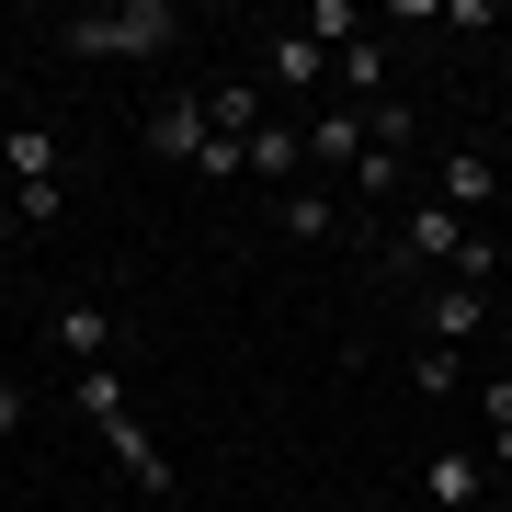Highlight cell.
I'll list each match as a JSON object with an SVG mask.
<instances>
[{"label":"cell","mask_w":512,"mask_h":512,"mask_svg":"<svg viewBox=\"0 0 512 512\" xmlns=\"http://www.w3.org/2000/svg\"><path fill=\"white\" fill-rule=\"evenodd\" d=\"M69 57H171L183 46V12L171 0H103V12H69L57 23Z\"/></svg>","instance_id":"6da1fadb"},{"label":"cell","mask_w":512,"mask_h":512,"mask_svg":"<svg viewBox=\"0 0 512 512\" xmlns=\"http://www.w3.org/2000/svg\"><path fill=\"white\" fill-rule=\"evenodd\" d=\"M456 251H467V217L456 205H399V228H387V262H399V274H421V262H444V274H456Z\"/></svg>","instance_id":"7a4b0ae2"},{"label":"cell","mask_w":512,"mask_h":512,"mask_svg":"<svg viewBox=\"0 0 512 512\" xmlns=\"http://www.w3.org/2000/svg\"><path fill=\"white\" fill-rule=\"evenodd\" d=\"M0 160H12L23 228H46V217H57V126H12V137H0Z\"/></svg>","instance_id":"3957f363"},{"label":"cell","mask_w":512,"mask_h":512,"mask_svg":"<svg viewBox=\"0 0 512 512\" xmlns=\"http://www.w3.org/2000/svg\"><path fill=\"white\" fill-rule=\"evenodd\" d=\"M421 512H490V456H467V444L421 456Z\"/></svg>","instance_id":"277c9868"},{"label":"cell","mask_w":512,"mask_h":512,"mask_svg":"<svg viewBox=\"0 0 512 512\" xmlns=\"http://www.w3.org/2000/svg\"><path fill=\"white\" fill-rule=\"evenodd\" d=\"M433 205L490 217V205H501V160H490V148H444V160H433Z\"/></svg>","instance_id":"5b68a950"},{"label":"cell","mask_w":512,"mask_h":512,"mask_svg":"<svg viewBox=\"0 0 512 512\" xmlns=\"http://www.w3.org/2000/svg\"><path fill=\"white\" fill-rule=\"evenodd\" d=\"M205 137H217V126H205V92H160V103H148V160H205Z\"/></svg>","instance_id":"8992f818"},{"label":"cell","mask_w":512,"mask_h":512,"mask_svg":"<svg viewBox=\"0 0 512 512\" xmlns=\"http://www.w3.org/2000/svg\"><path fill=\"white\" fill-rule=\"evenodd\" d=\"M319 80H330V46L308 35V23H285V35L262 46V92H296V103H308Z\"/></svg>","instance_id":"52a82bcc"},{"label":"cell","mask_w":512,"mask_h":512,"mask_svg":"<svg viewBox=\"0 0 512 512\" xmlns=\"http://www.w3.org/2000/svg\"><path fill=\"white\" fill-rule=\"evenodd\" d=\"M46 330H57V353H69V365H114V308H92V296H57Z\"/></svg>","instance_id":"ba28073f"},{"label":"cell","mask_w":512,"mask_h":512,"mask_svg":"<svg viewBox=\"0 0 512 512\" xmlns=\"http://www.w3.org/2000/svg\"><path fill=\"white\" fill-rule=\"evenodd\" d=\"M308 171H342V183L365 171V114H353V103H319L308 114Z\"/></svg>","instance_id":"9c48e42d"},{"label":"cell","mask_w":512,"mask_h":512,"mask_svg":"<svg viewBox=\"0 0 512 512\" xmlns=\"http://www.w3.org/2000/svg\"><path fill=\"white\" fill-rule=\"evenodd\" d=\"M205 126H217V137H262V126H274V92H262V80H205Z\"/></svg>","instance_id":"30bf717a"},{"label":"cell","mask_w":512,"mask_h":512,"mask_svg":"<svg viewBox=\"0 0 512 512\" xmlns=\"http://www.w3.org/2000/svg\"><path fill=\"white\" fill-rule=\"evenodd\" d=\"M421 330H433V342H478V330H490V296H478V285H456V274H444L433 296H421Z\"/></svg>","instance_id":"8fae6325"},{"label":"cell","mask_w":512,"mask_h":512,"mask_svg":"<svg viewBox=\"0 0 512 512\" xmlns=\"http://www.w3.org/2000/svg\"><path fill=\"white\" fill-rule=\"evenodd\" d=\"M251 183H274V194H296V183H308V114L251 137Z\"/></svg>","instance_id":"7c38bea8"},{"label":"cell","mask_w":512,"mask_h":512,"mask_svg":"<svg viewBox=\"0 0 512 512\" xmlns=\"http://www.w3.org/2000/svg\"><path fill=\"white\" fill-rule=\"evenodd\" d=\"M342 92H353V114L399 103V92H387V46H376V35H353V46H342Z\"/></svg>","instance_id":"4fadbf2b"},{"label":"cell","mask_w":512,"mask_h":512,"mask_svg":"<svg viewBox=\"0 0 512 512\" xmlns=\"http://www.w3.org/2000/svg\"><path fill=\"white\" fill-rule=\"evenodd\" d=\"M69 410L92 421V433H114V421H126V376H114V365H80L69 376Z\"/></svg>","instance_id":"5bb4252c"},{"label":"cell","mask_w":512,"mask_h":512,"mask_svg":"<svg viewBox=\"0 0 512 512\" xmlns=\"http://www.w3.org/2000/svg\"><path fill=\"white\" fill-rule=\"evenodd\" d=\"M478 399V421H490V444H478V456H490V490L512 478V376H490V387H467Z\"/></svg>","instance_id":"9a60e30c"},{"label":"cell","mask_w":512,"mask_h":512,"mask_svg":"<svg viewBox=\"0 0 512 512\" xmlns=\"http://www.w3.org/2000/svg\"><path fill=\"white\" fill-rule=\"evenodd\" d=\"M103 444H114V467H126V478H137V490H148V501H160V490H171V456H160V444H148V433H137V421H114V433H103Z\"/></svg>","instance_id":"2e32d148"},{"label":"cell","mask_w":512,"mask_h":512,"mask_svg":"<svg viewBox=\"0 0 512 512\" xmlns=\"http://www.w3.org/2000/svg\"><path fill=\"white\" fill-rule=\"evenodd\" d=\"M410 387H421V399H467V353L456 342H421L410 353Z\"/></svg>","instance_id":"e0dca14e"},{"label":"cell","mask_w":512,"mask_h":512,"mask_svg":"<svg viewBox=\"0 0 512 512\" xmlns=\"http://www.w3.org/2000/svg\"><path fill=\"white\" fill-rule=\"evenodd\" d=\"M399 183H410V148H376V137H365V171H353V205H399Z\"/></svg>","instance_id":"ac0fdd59"},{"label":"cell","mask_w":512,"mask_h":512,"mask_svg":"<svg viewBox=\"0 0 512 512\" xmlns=\"http://www.w3.org/2000/svg\"><path fill=\"white\" fill-rule=\"evenodd\" d=\"M274 228H285V239H330L342 217H330V194H319V183H296V194H274Z\"/></svg>","instance_id":"d6986e66"},{"label":"cell","mask_w":512,"mask_h":512,"mask_svg":"<svg viewBox=\"0 0 512 512\" xmlns=\"http://www.w3.org/2000/svg\"><path fill=\"white\" fill-rule=\"evenodd\" d=\"M308 35L319 46H353V35H365V0H308Z\"/></svg>","instance_id":"ffe728a7"},{"label":"cell","mask_w":512,"mask_h":512,"mask_svg":"<svg viewBox=\"0 0 512 512\" xmlns=\"http://www.w3.org/2000/svg\"><path fill=\"white\" fill-rule=\"evenodd\" d=\"M251 171V137H205V160H194V183H239Z\"/></svg>","instance_id":"44dd1931"},{"label":"cell","mask_w":512,"mask_h":512,"mask_svg":"<svg viewBox=\"0 0 512 512\" xmlns=\"http://www.w3.org/2000/svg\"><path fill=\"white\" fill-rule=\"evenodd\" d=\"M490 274H501V239H490V228H467V251H456V285H478V296H490Z\"/></svg>","instance_id":"7402d4cb"},{"label":"cell","mask_w":512,"mask_h":512,"mask_svg":"<svg viewBox=\"0 0 512 512\" xmlns=\"http://www.w3.org/2000/svg\"><path fill=\"white\" fill-rule=\"evenodd\" d=\"M23 433V387H0V444H12Z\"/></svg>","instance_id":"603a6c76"},{"label":"cell","mask_w":512,"mask_h":512,"mask_svg":"<svg viewBox=\"0 0 512 512\" xmlns=\"http://www.w3.org/2000/svg\"><path fill=\"white\" fill-rule=\"evenodd\" d=\"M330 512H387V501H330Z\"/></svg>","instance_id":"cb8c5ba5"},{"label":"cell","mask_w":512,"mask_h":512,"mask_svg":"<svg viewBox=\"0 0 512 512\" xmlns=\"http://www.w3.org/2000/svg\"><path fill=\"white\" fill-rule=\"evenodd\" d=\"M490 512H512V478H501V490H490Z\"/></svg>","instance_id":"d4e9b609"}]
</instances>
